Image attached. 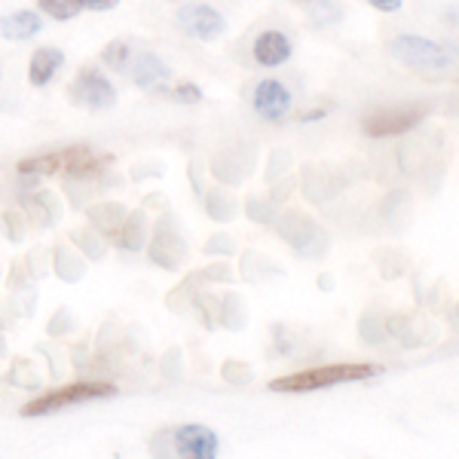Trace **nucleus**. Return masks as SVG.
I'll return each mask as SVG.
<instances>
[{"mask_svg":"<svg viewBox=\"0 0 459 459\" xmlns=\"http://www.w3.org/2000/svg\"><path fill=\"white\" fill-rule=\"evenodd\" d=\"M114 162L110 153H95L92 147L86 144H74L65 147V151L56 153H40V157L22 160L19 162V175H31V178H53V175H65L71 181H95L108 172V166Z\"/></svg>","mask_w":459,"mask_h":459,"instance_id":"f257e3e1","label":"nucleus"},{"mask_svg":"<svg viewBox=\"0 0 459 459\" xmlns=\"http://www.w3.org/2000/svg\"><path fill=\"white\" fill-rule=\"evenodd\" d=\"M380 365H365V361H355V365H322V368H307L298 374H285L270 380V392H318V389H331L340 383H359V380H371L380 374Z\"/></svg>","mask_w":459,"mask_h":459,"instance_id":"f03ea898","label":"nucleus"},{"mask_svg":"<svg viewBox=\"0 0 459 459\" xmlns=\"http://www.w3.org/2000/svg\"><path fill=\"white\" fill-rule=\"evenodd\" d=\"M117 386L114 383H101V380H80L71 383V386L53 389L40 398H31L25 407H22V417H47V413L65 411V407L74 404H86V402H99V398H114Z\"/></svg>","mask_w":459,"mask_h":459,"instance_id":"7ed1b4c3","label":"nucleus"},{"mask_svg":"<svg viewBox=\"0 0 459 459\" xmlns=\"http://www.w3.org/2000/svg\"><path fill=\"white\" fill-rule=\"evenodd\" d=\"M392 53L398 56V62H404L411 71L426 74V77H441L450 68V53L435 40L417 34H402L392 40Z\"/></svg>","mask_w":459,"mask_h":459,"instance_id":"20e7f679","label":"nucleus"},{"mask_svg":"<svg viewBox=\"0 0 459 459\" xmlns=\"http://www.w3.org/2000/svg\"><path fill=\"white\" fill-rule=\"evenodd\" d=\"M426 110L420 108H386V110H374V114L365 117V132L371 138H395V135H407L411 129H417L423 123Z\"/></svg>","mask_w":459,"mask_h":459,"instance_id":"39448f33","label":"nucleus"},{"mask_svg":"<svg viewBox=\"0 0 459 459\" xmlns=\"http://www.w3.org/2000/svg\"><path fill=\"white\" fill-rule=\"evenodd\" d=\"M71 95L80 105H86L92 110L117 105V89L110 86V80H105V74L95 68H83L77 74V80H74V86H71Z\"/></svg>","mask_w":459,"mask_h":459,"instance_id":"423d86ee","label":"nucleus"},{"mask_svg":"<svg viewBox=\"0 0 459 459\" xmlns=\"http://www.w3.org/2000/svg\"><path fill=\"white\" fill-rule=\"evenodd\" d=\"M184 257H187V248H184L181 236H178V230L172 224V218H162L157 230H153V239H151V261L166 266V270H178V266L184 264Z\"/></svg>","mask_w":459,"mask_h":459,"instance_id":"0eeeda50","label":"nucleus"},{"mask_svg":"<svg viewBox=\"0 0 459 459\" xmlns=\"http://www.w3.org/2000/svg\"><path fill=\"white\" fill-rule=\"evenodd\" d=\"M178 22H181V28L187 31L190 37H196V40H218L221 31H224V16H221L218 10H212V6L205 4H187L178 10Z\"/></svg>","mask_w":459,"mask_h":459,"instance_id":"6e6552de","label":"nucleus"},{"mask_svg":"<svg viewBox=\"0 0 459 459\" xmlns=\"http://www.w3.org/2000/svg\"><path fill=\"white\" fill-rule=\"evenodd\" d=\"M172 438H175V450L181 456H190V459H214L218 456V435L205 426H196V423L181 426Z\"/></svg>","mask_w":459,"mask_h":459,"instance_id":"1a4fd4ad","label":"nucleus"},{"mask_svg":"<svg viewBox=\"0 0 459 459\" xmlns=\"http://www.w3.org/2000/svg\"><path fill=\"white\" fill-rule=\"evenodd\" d=\"M255 110L270 123L282 120L288 110H291V92L279 80H261L255 89Z\"/></svg>","mask_w":459,"mask_h":459,"instance_id":"9d476101","label":"nucleus"},{"mask_svg":"<svg viewBox=\"0 0 459 459\" xmlns=\"http://www.w3.org/2000/svg\"><path fill=\"white\" fill-rule=\"evenodd\" d=\"M288 56H291V40L282 31H264L255 40V58L264 68H276V65H285Z\"/></svg>","mask_w":459,"mask_h":459,"instance_id":"9b49d317","label":"nucleus"},{"mask_svg":"<svg viewBox=\"0 0 459 459\" xmlns=\"http://www.w3.org/2000/svg\"><path fill=\"white\" fill-rule=\"evenodd\" d=\"M132 68V77H135V83L142 89H153V86H162L166 80H172V71H169V65L162 62L160 56L153 53H144L138 56L135 62L129 65Z\"/></svg>","mask_w":459,"mask_h":459,"instance_id":"f8f14e48","label":"nucleus"},{"mask_svg":"<svg viewBox=\"0 0 459 459\" xmlns=\"http://www.w3.org/2000/svg\"><path fill=\"white\" fill-rule=\"evenodd\" d=\"M65 65V53L56 47H40L31 56V65H28V80L31 86H47L49 80L56 77V71Z\"/></svg>","mask_w":459,"mask_h":459,"instance_id":"ddd939ff","label":"nucleus"},{"mask_svg":"<svg viewBox=\"0 0 459 459\" xmlns=\"http://www.w3.org/2000/svg\"><path fill=\"white\" fill-rule=\"evenodd\" d=\"M40 31H43V19L31 10H19L0 19V34H4L6 40H31V37Z\"/></svg>","mask_w":459,"mask_h":459,"instance_id":"4468645a","label":"nucleus"},{"mask_svg":"<svg viewBox=\"0 0 459 459\" xmlns=\"http://www.w3.org/2000/svg\"><path fill=\"white\" fill-rule=\"evenodd\" d=\"M114 242L120 248H126V251H138V248H142V242H144V214L142 212L126 214L120 230H117V236H114Z\"/></svg>","mask_w":459,"mask_h":459,"instance_id":"2eb2a0df","label":"nucleus"},{"mask_svg":"<svg viewBox=\"0 0 459 459\" xmlns=\"http://www.w3.org/2000/svg\"><path fill=\"white\" fill-rule=\"evenodd\" d=\"M123 218H126V212L120 209V205H99V209L89 212V221H92V224L99 227V230H105L110 239L117 236V230H120Z\"/></svg>","mask_w":459,"mask_h":459,"instance_id":"dca6fc26","label":"nucleus"},{"mask_svg":"<svg viewBox=\"0 0 459 459\" xmlns=\"http://www.w3.org/2000/svg\"><path fill=\"white\" fill-rule=\"evenodd\" d=\"M101 58H105V65L110 71H129L132 65V47L126 40H114L105 47V53H101Z\"/></svg>","mask_w":459,"mask_h":459,"instance_id":"f3484780","label":"nucleus"},{"mask_svg":"<svg viewBox=\"0 0 459 459\" xmlns=\"http://www.w3.org/2000/svg\"><path fill=\"white\" fill-rule=\"evenodd\" d=\"M37 6L56 22H68L80 13V0H37Z\"/></svg>","mask_w":459,"mask_h":459,"instance_id":"a211bd4d","label":"nucleus"},{"mask_svg":"<svg viewBox=\"0 0 459 459\" xmlns=\"http://www.w3.org/2000/svg\"><path fill=\"white\" fill-rule=\"evenodd\" d=\"M224 377H227V380H233V383H246V380H251V368L239 365V361H227Z\"/></svg>","mask_w":459,"mask_h":459,"instance_id":"6ab92c4d","label":"nucleus"},{"mask_svg":"<svg viewBox=\"0 0 459 459\" xmlns=\"http://www.w3.org/2000/svg\"><path fill=\"white\" fill-rule=\"evenodd\" d=\"M172 95H175L178 101H187V105H196V101L203 99V89L194 86V83H181Z\"/></svg>","mask_w":459,"mask_h":459,"instance_id":"aec40b11","label":"nucleus"},{"mask_svg":"<svg viewBox=\"0 0 459 459\" xmlns=\"http://www.w3.org/2000/svg\"><path fill=\"white\" fill-rule=\"evenodd\" d=\"M246 212H248V218L261 221V224H270V221H273V214L266 212V205H264V203H257V199H248Z\"/></svg>","mask_w":459,"mask_h":459,"instance_id":"412c9836","label":"nucleus"},{"mask_svg":"<svg viewBox=\"0 0 459 459\" xmlns=\"http://www.w3.org/2000/svg\"><path fill=\"white\" fill-rule=\"evenodd\" d=\"M368 4L377 6L380 13H395V10H402L404 0H368Z\"/></svg>","mask_w":459,"mask_h":459,"instance_id":"4be33fe9","label":"nucleus"},{"mask_svg":"<svg viewBox=\"0 0 459 459\" xmlns=\"http://www.w3.org/2000/svg\"><path fill=\"white\" fill-rule=\"evenodd\" d=\"M117 4L120 0H80V6H86V10H114Z\"/></svg>","mask_w":459,"mask_h":459,"instance_id":"5701e85b","label":"nucleus"},{"mask_svg":"<svg viewBox=\"0 0 459 459\" xmlns=\"http://www.w3.org/2000/svg\"><path fill=\"white\" fill-rule=\"evenodd\" d=\"M4 224H10V236L13 239H22V230H19V221H16V214H4Z\"/></svg>","mask_w":459,"mask_h":459,"instance_id":"b1692460","label":"nucleus"},{"mask_svg":"<svg viewBox=\"0 0 459 459\" xmlns=\"http://www.w3.org/2000/svg\"><path fill=\"white\" fill-rule=\"evenodd\" d=\"M318 117H325V110H309V114H303L300 120H318Z\"/></svg>","mask_w":459,"mask_h":459,"instance_id":"393cba45","label":"nucleus"}]
</instances>
